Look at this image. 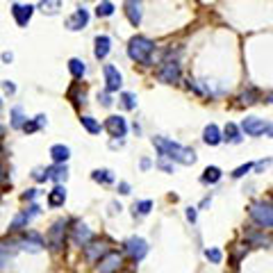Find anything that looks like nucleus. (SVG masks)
<instances>
[{"instance_id": "nucleus-1", "label": "nucleus", "mask_w": 273, "mask_h": 273, "mask_svg": "<svg viewBox=\"0 0 273 273\" xmlns=\"http://www.w3.org/2000/svg\"><path fill=\"white\" fill-rule=\"evenodd\" d=\"M153 146L159 150L162 157H169V159H173V162H178V164H184V166H189V164L196 162V153H194V150L184 148V146L175 144V141H171V139L153 137Z\"/></svg>"}, {"instance_id": "nucleus-2", "label": "nucleus", "mask_w": 273, "mask_h": 273, "mask_svg": "<svg viewBox=\"0 0 273 273\" xmlns=\"http://www.w3.org/2000/svg\"><path fill=\"white\" fill-rule=\"evenodd\" d=\"M153 53H155V44L148 37H132L128 44V57L137 64L150 66L153 64Z\"/></svg>"}, {"instance_id": "nucleus-3", "label": "nucleus", "mask_w": 273, "mask_h": 273, "mask_svg": "<svg viewBox=\"0 0 273 273\" xmlns=\"http://www.w3.org/2000/svg\"><path fill=\"white\" fill-rule=\"evenodd\" d=\"M250 218L262 228H273V205L268 203H255L248 209Z\"/></svg>"}, {"instance_id": "nucleus-4", "label": "nucleus", "mask_w": 273, "mask_h": 273, "mask_svg": "<svg viewBox=\"0 0 273 273\" xmlns=\"http://www.w3.org/2000/svg\"><path fill=\"white\" fill-rule=\"evenodd\" d=\"M241 130L248 134V137H259V134L268 132L271 125H268L264 119H257V116H246V119L241 121Z\"/></svg>"}, {"instance_id": "nucleus-5", "label": "nucleus", "mask_w": 273, "mask_h": 273, "mask_svg": "<svg viewBox=\"0 0 273 273\" xmlns=\"http://www.w3.org/2000/svg\"><path fill=\"white\" fill-rule=\"evenodd\" d=\"M125 253H128L134 262H141V259L146 257V253H148V243L141 237H130L128 241H125Z\"/></svg>"}, {"instance_id": "nucleus-6", "label": "nucleus", "mask_w": 273, "mask_h": 273, "mask_svg": "<svg viewBox=\"0 0 273 273\" xmlns=\"http://www.w3.org/2000/svg\"><path fill=\"white\" fill-rule=\"evenodd\" d=\"M103 73H105V91H109V94L119 91L121 85H123V75L119 73V69L114 64H105Z\"/></svg>"}, {"instance_id": "nucleus-7", "label": "nucleus", "mask_w": 273, "mask_h": 273, "mask_svg": "<svg viewBox=\"0 0 273 273\" xmlns=\"http://www.w3.org/2000/svg\"><path fill=\"white\" fill-rule=\"evenodd\" d=\"M64 234H66V221H55L53 228L48 230V243L53 250H62L64 246Z\"/></svg>"}, {"instance_id": "nucleus-8", "label": "nucleus", "mask_w": 273, "mask_h": 273, "mask_svg": "<svg viewBox=\"0 0 273 273\" xmlns=\"http://www.w3.org/2000/svg\"><path fill=\"white\" fill-rule=\"evenodd\" d=\"M19 246L23 250H28V253H41V250H44V246H46V241H44V237H41V234H37V232H25L23 237H21Z\"/></svg>"}, {"instance_id": "nucleus-9", "label": "nucleus", "mask_w": 273, "mask_h": 273, "mask_svg": "<svg viewBox=\"0 0 273 273\" xmlns=\"http://www.w3.org/2000/svg\"><path fill=\"white\" fill-rule=\"evenodd\" d=\"M157 78H159V82H164V85H173V82H178L180 80V64L178 62H164L159 73H157Z\"/></svg>"}, {"instance_id": "nucleus-10", "label": "nucleus", "mask_w": 273, "mask_h": 273, "mask_svg": "<svg viewBox=\"0 0 273 273\" xmlns=\"http://www.w3.org/2000/svg\"><path fill=\"white\" fill-rule=\"evenodd\" d=\"M121 266H123V257H121L116 250H109V253L98 262V271L100 273H116Z\"/></svg>"}, {"instance_id": "nucleus-11", "label": "nucleus", "mask_w": 273, "mask_h": 273, "mask_svg": "<svg viewBox=\"0 0 273 273\" xmlns=\"http://www.w3.org/2000/svg\"><path fill=\"white\" fill-rule=\"evenodd\" d=\"M103 128L107 130L112 137H116L119 141H121V137H125V134H128V123H125L123 116H109V119L105 121Z\"/></svg>"}, {"instance_id": "nucleus-12", "label": "nucleus", "mask_w": 273, "mask_h": 273, "mask_svg": "<svg viewBox=\"0 0 273 273\" xmlns=\"http://www.w3.org/2000/svg\"><path fill=\"white\" fill-rule=\"evenodd\" d=\"M32 12H35V5H21V3H14V5H12V16H14V21L21 28H25V25L30 23Z\"/></svg>"}, {"instance_id": "nucleus-13", "label": "nucleus", "mask_w": 273, "mask_h": 273, "mask_svg": "<svg viewBox=\"0 0 273 273\" xmlns=\"http://www.w3.org/2000/svg\"><path fill=\"white\" fill-rule=\"evenodd\" d=\"M87 23H89V12H87L82 5L75 10L73 16H69V19H66V28H69V30H73V32L75 30H82Z\"/></svg>"}, {"instance_id": "nucleus-14", "label": "nucleus", "mask_w": 273, "mask_h": 273, "mask_svg": "<svg viewBox=\"0 0 273 273\" xmlns=\"http://www.w3.org/2000/svg\"><path fill=\"white\" fill-rule=\"evenodd\" d=\"M37 214H39V205H30V207L25 209V212H21L19 216H16L14 221H12L10 230H12V232H16V230H21V228H23V225H28V223H30V221L37 216Z\"/></svg>"}, {"instance_id": "nucleus-15", "label": "nucleus", "mask_w": 273, "mask_h": 273, "mask_svg": "<svg viewBox=\"0 0 273 273\" xmlns=\"http://www.w3.org/2000/svg\"><path fill=\"white\" fill-rule=\"evenodd\" d=\"M107 253H109V248L105 246L103 241H100V243L91 241L89 246H85V255H87V259H89V262H100V259H103Z\"/></svg>"}, {"instance_id": "nucleus-16", "label": "nucleus", "mask_w": 273, "mask_h": 273, "mask_svg": "<svg viewBox=\"0 0 273 273\" xmlns=\"http://www.w3.org/2000/svg\"><path fill=\"white\" fill-rule=\"evenodd\" d=\"M112 50V39L107 35H98L96 37V48H94V57L96 60H105Z\"/></svg>"}, {"instance_id": "nucleus-17", "label": "nucleus", "mask_w": 273, "mask_h": 273, "mask_svg": "<svg viewBox=\"0 0 273 273\" xmlns=\"http://www.w3.org/2000/svg\"><path fill=\"white\" fill-rule=\"evenodd\" d=\"M19 241H0V268H5V264H10V259L14 257V253L19 250Z\"/></svg>"}, {"instance_id": "nucleus-18", "label": "nucleus", "mask_w": 273, "mask_h": 273, "mask_svg": "<svg viewBox=\"0 0 273 273\" xmlns=\"http://www.w3.org/2000/svg\"><path fill=\"white\" fill-rule=\"evenodd\" d=\"M91 239H94V232H91L87 225H78V228H73V241H75V246H89L91 243Z\"/></svg>"}, {"instance_id": "nucleus-19", "label": "nucleus", "mask_w": 273, "mask_h": 273, "mask_svg": "<svg viewBox=\"0 0 273 273\" xmlns=\"http://www.w3.org/2000/svg\"><path fill=\"white\" fill-rule=\"evenodd\" d=\"M125 16H128V21L137 28V25L141 23V3H134V0H128L125 3Z\"/></svg>"}, {"instance_id": "nucleus-20", "label": "nucleus", "mask_w": 273, "mask_h": 273, "mask_svg": "<svg viewBox=\"0 0 273 273\" xmlns=\"http://www.w3.org/2000/svg\"><path fill=\"white\" fill-rule=\"evenodd\" d=\"M203 141L207 146H218L221 141H223V137H221V130H218L214 123H209L207 128L203 130Z\"/></svg>"}, {"instance_id": "nucleus-21", "label": "nucleus", "mask_w": 273, "mask_h": 273, "mask_svg": "<svg viewBox=\"0 0 273 273\" xmlns=\"http://www.w3.org/2000/svg\"><path fill=\"white\" fill-rule=\"evenodd\" d=\"M50 157H53L55 164H66V162H69V157H71L69 146H64V144H55L53 148H50Z\"/></svg>"}, {"instance_id": "nucleus-22", "label": "nucleus", "mask_w": 273, "mask_h": 273, "mask_svg": "<svg viewBox=\"0 0 273 273\" xmlns=\"http://www.w3.org/2000/svg\"><path fill=\"white\" fill-rule=\"evenodd\" d=\"M64 203H66V189L62 187V184H57L48 194V205L50 207H60V205H64Z\"/></svg>"}, {"instance_id": "nucleus-23", "label": "nucleus", "mask_w": 273, "mask_h": 273, "mask_svg": "<svg viewBox=\"0 0 273 273\" xmlns=\"http://www.w3.org/2000/svg\"><path fill=\"white\" fill-rule=\"evenodd\" d=\"M50 178L55 180V182H64L66 178H69V169H66V164H55V166H50L48 169Z\"/></svg>"}, {"instance_id": "nucleus-24", "label": "nucleus", "mask_w": 273, "mask_h": 273, "mask_svg": "<svg viewBox=\"0 0 273 273\" xmlns=\"http://www.w3.org/2000/svg\"><path fill=\"white\" fill-rule=\"evenodd\" d=\"M69 71H71V75H73L75 80H80L82 75L87 73V66H85V62H82V60L73 57V60H69Z\"/></svg>"}, {"instance_id": "nucleus-25", "label": "nucleus", "mask_w": 273, "mask_h": 273, "mask_svg": "<svg viewBox=\"0 0 273 273\" xmlns=\"http://www.w3.org/2000/svg\"><path fill=\"white\" fill-rule=\"evenodd\" d=\"M221 169H218V166H207V169L203 171V182L205 184H214V182H218V180H221Z\"/></svg>"}, {"instance_id": "nucleus-26", "label": "nucleus", "mask_w": 273, "mask_h": 273, "mask_svg": "<svg viewBox=\"0 0 273 273\" xmlns=\"http://www.w3.org/2000/svg\"><path fill=\"white\" fill-rule=\"evenodd\" d=\"M80 123H82V128H85L89 134H98L100 130H103V125H100L98 121L94 119V116H82V119H80Z\"/></svg>"}, {"instance_id": "nucleus-27", "label": "nucleus", "mask_w": 273, "mask_h": 273, "mask_svg": "<svg viewBox=\"0 0 273 273\" xmlns=\"http://www.w3.org/2000/svg\"><path fill=\"white\" fill-rule=\"evenodd\" d=\"M225 137H223V139L225 141H230V144H241V134H239V128H237V125H234V123H228V125H225Z\"/></svg>"}, {"instance_id": "nucleus-28", "label": "nucleus", "mask_w": 273, "mask_h": 273, "mask_svg": "<svg viewBox=\"0 0 273 273\" xmlns=\"http://www.w3.org/2000/svg\"><path fill=\"white\" fill-rule=\"evenodd\" d=\"M91 178H94L96 182H100V184H112V182H114V175H112V171H107V169L94 171V173H91Z\"/></svg>"}, {"instance_id": "nucleus-29", "label": "nucleus", "mask_w": 273, "mask_h": 273, "mask_svg": "<svg viewBox=\"0 0 273 273\" xmlns=\"http://www.w3.org/2000/svg\"><path fill=\"white\" fill-rule=\"evenodd\" d=\"M25 123H28V121H25V116H23V109H21V107L12 109V128H14V130H23Z\"/></svg>"}, {"instance_id": "nucleus-30", "label": "nucleus", "mask_w": 273, "mask_h": 273, "mask_svg": "<svg viewBox=\"0 0 273 273\" xmlns=\"http://www.w3.org/2000/svg\"><path fill=\"white\" fill-rule=\"evenodd\" d=\"M121 107L123 109H134L137 107V96L130 94V91H123V94H121Z\"/></svg>"}, {"instance_id": "nucleus-31", "label": "nucleus", "mask_w": 273, "mask_h": 273, "mask_svg": "<svg viewBox=\"0 0 273 273\" xmlns=\"http://www.w3.org/2000/svg\"><path fill=\"white\" fill-rule=\"evenodd\" d=\"M96 14H98V16H112V14H114V5H112V3H107V0H105V3H98V7H96Z\"/></svg>"}, {"instance_id": "nucleus-32", "label": "nucleus", "mask_w": 273, "mask_h": 273, "mask_svg": "<svg viewBox=\"0 0 273 273\" xmlns=\"http://www.w3.org/2000/svg\"><path fill=\"white\" fill-rule=\"evenodd\" d=\"M205 257H207L212 264H218L221 259H223V255H221V250H218V248H207V250H205Z\"/></svg>"}, {"instance_id": "nucleus-33", "label": "nucleus", "mask_w": 273, "mask_h": 273, "mask_svg": "<svg viewBox=\"0 0 273 273\" xmlns=\"http://www.w3.org/2000/svg\"><path fill=\"white\" fill-rule=\"evenodd\" d=\"M32 178L37 182H46V180H50V173H48V169H35L32 171Z\"/></svg>"}, {"instance_id": "nucleus-34", "label": "nucleus", "mask_w": 273, "mask_h": 273, "mask_svg": "<svg viewBox=\"0 0 273 273\" xmlns=\"http://www.w3.org/2000/svg\"><path fill=\"white\" fill-rule=\"evenodd\" d=\"M150 207H153V203H150V200H141L139 205L134 203V214H137V212H139V214H148Z\"/></svg>"}, {"instance_id": "nucleus-35", "label": "nucleus", "mask_w": 273, "mask_h": 273, "mask_svg": "<svg viewBox=\"0 0 273 273\" xmlns=\"http://www.w3.org/2000/svg\"><path fill=\"white\" fill-rule=\"evenodd\" d=\"M60 5H62V3H57V0H55V3H41L39 7H41V12H44V14H46V12H48V14H55Z\"/></svg>"}, {"instance_id": "nucleus-36", "label": "nucleus", "mask_w": 273, "mask_h": 273, "mask_svg": "<svg viewBox=\"0 0 273 273\" xmlns=\"http://www.w3.org/2000/svg\"><path fill=\"white\" fill-rule=\"evenodd\" d=\"M250 169H253V164H243V166H239V169L232 171V178H243V175L248 173Z\"/></svg>"}, {"instance_id": "nucleus-37", "label": "nucleus", "mask_w": 273, "mask_h": 273, "mask_svg": "<svg viewBox=\"0 0 273 273\" xmlns=\"http://www.w3.org/2000/svg\"><path fill=\"white\" fill-rule=\"evenodd\" d=\"M248 239L255 243H271V237H264V234H250Z\"/></svg>"}, {"instance_id": "nucleus-38", "label": "nucleus", "mask_w": 273, "mask_h": 273, "mask_svg": "<svg viewBox=\"0 0 273 273\" xmlns=\"http://www.w3.org/2000/svg\"><path fill=\"white\" fill-rule=\"evenodd\" d=\"M98 100L103 107H109L112 105V98H109V91H103V94H98Z\"/></svg>"}, {"instance_id": "nucleus-39", "label": "nucleus", "mask_w": 273, "mask_h": 273, "mask_svg": "<svg viewBox=\"0 0 273 273\" xmlns=\"http://www.w3.org/2000/svg\"><path fill=\"white\" fill-rule=\"evenodd\" d=\"M35 130H39V125H37V121H28V123L23 125V132H35Z\"/></svg>"}, {"instance_id": "nucleus-40", "label": "nucleus", "mask_w": 273, "mask_h": 273, "mask_svg": "<svg viewBox=\"0 0 273 273\" xmlns=\"http://www.w3.org/2000/svg\"><path fill=\"white\" fill-rule=\"evenodd\" d=\"M255 91H248V94H243L241 96V103H246V105H250V103H255Z\"/></svg>"}, {"instance_id": "nucleus-41", "label": "nucleus", "mask_w": 273, "mask_h": 273, "mask_svg": "<svg viewBox=\"0 0 273 273\" xmlns=\"http://www.w3.org/2000/svg\"><path fill=\"white\" fill-rule=\"evenodd\" d=\"M7 180H10V175H7V171H5V166L0 164V184H5Z\"/></svg>"}, {"instance_id": "nucleus-42", "label": "nucleus", "mask_w": 273, "mask_h": 273, "mask_svg": "<svg viewBox=\"0 0 273 273\" xmlns=\"http://www.w3.org/2000/svg\"><path fill=\"white\" fill-rule=\"evenodd\" d=\"M3 89H5V91H7V94H14V91H16V87H14V85H12L10 80H5V82H3Z\"/></svg>"}, {"instance_id": "nucleus-43", "label": "nucleus", "mask_w": 273, "mask_h": 273, "mask_svg": "<svg viewBox=\"0 0 273 273\" xmlns=\"http://www.w3.org/2000/svg\"><path fill=\"white\" fill-rule=\"evenodd\" d=\"M35 196H37V189H28V191L23 194V200H32Z\"/></svg>"}, {"instance_id": "nucleus-44", "label": "nucleus", "mask_w": 273, "mask_h": 273, "mask_svg": "<svg viewBox=\"0 0 273 273\" xmlns=\"http://www.w3.org/2000/svg\"><path fill=\"white\" fill-rule=\"evenodd\" d=\"M187 218L194 223V221H196V207H187Z\"/></svg>"}, {"instance_id": "nucleus-45", "label": "nucleus", "mask_w": 273, "mask_h": 273, "mask_svg": "<svg viewBox=\"0 0 273 273\" xmlns=\"http://www.w3.org/2000/svg\"><path fill=\"white\" fill-rule=\"evenodd\" d=\"M119 194H130V184L128 182H119Z\"/></svg>"}, {"instance_id": "nucleus-46", "label": "nucleus", "mask_w": 273, "mask_h": 273, "mask_svg": "<svg viewBox=\"0 0 273 273\" xmlns=\"http://www.w3.org/2000/svg\"><path fill=\"white\" fill-rule=\"evenodd\" d=\"M157 166H159V169H162V171H166V173H171V171H173V166H169V164H166V162H162V159H159V162H157Z\"/></svg>"}, {"instance_id": "nucleus-47", "label": "nucleus", "mask_w": 273, "mask_h": 273, "mask_svg": "<svg viewBox=\"0 0 273 273\" xmlns=\"http://www.w3.org/2000/svg\"><path fill=\"white\" fill-rule=\"evenodd\" d=\"M12 60H14V55H12V53H3V62H7V64H10Z\"/></svg>"}, {"instance_id": "nucleus-48", "label": "nucleus", "mask_w": 273, "mask_h": 273, "mask_svg": "<svg viewBox=\"0 0 273 273\" xmlns=\"http://www.w3.org/2000/svg\"><path fill=\"white\" fill-rule=\"evenodd\" d=\"M35 121H37V125H39V128H41V125H46V116L44 114H39Z\"/></svg>"}, {"instance_id": "nucleus-49", "label": "nucleus", "mask_w": 273, "mask_h": 273, "mask_svg": "<svg viewBox=\"0 0 273 273\" xmlns=\"http://www.w3.org/2000/svg\"><path fill=\"white\" fill-rule=\"evenodd\" d=\"M150 166V159H141V169H148Z\"/></svg>"}, {"instance_id": "nucleus-50", "label": "nucleus", "mask_w": 273, "mask_h": 273, "mask_svg": "<svg viewBox=\"0 0 273 273\" xmlns=\"http://www.w3.org/2000/svg\"><path fill=\"white\" fill-rule=\"evenodd\" d=\"M268 103H273V94H271V96H268Z\"/></svg>"}, {"instance_id": "nucleus-51", "label": "nucleus", "mask_w": 273, "mask_h": 273, "mask_svg": "<svg viewBox=\"0 0 273 273\" xmlns=\"http://www.w3.org/2000/svg\"><path fill=\"white\" fill-rule=\"evenodd\" d=\"M0 137H3V125H0Z\"/></svg>"}]
</instances>
